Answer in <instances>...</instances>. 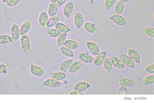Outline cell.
<instances>
[{"mask_svg": "<svg viewBox=\"0 0 154 103\" xmlns=\"http://www.w3.org/2000/svg\"><path fill=\"white\" fill-rule=\"evenodd\" d=\"M55 26L56 28L62 33H66L71 31L66 25L60 22H58Z\"/></svg>", "mask_w": 154, "mask_h": 103, "instance_id": "ffe728a7", "label": "cell"}, {"mask_svg": "<svg viewBox=\"0 0 154 103\" xmlns=\"http://www.w3.org/2000/svg\"><path fill=\"white\" fill-rule=\"evenodd\" d=\"M84 27L85 30L89 33L95 34L97 32V29L95 25L90 23H85Z\"/></svg>", "mask_w": 154, "mask_h": 103, "instance_id": "d4e9b609", "label": "cell"}, {"mask_svg": "<svg viewBox=\"0 0 154 103\" xmlns=\"http://www.w3.org/2000/svg\"><path fill=\"white\" fill-rule=\"evenodd\" d=\"M146 71L149 73H154V64H151L147 66L145 68Z\"/></svg>", "mask_w": 154, "mask_h": 103, "instance_id": "d590c367", "label": "cell"}, {"mask_svg": "<svg viewBox=\"0 0 154 103\" xmlns=\"http://www.w3.org/2000/svg\"><path fill=\"white\" fill-rule=\"evenodd\" d=\"M67 35L66 33H62L58 37L57 44L58 47H62L66 40Z\"/></svg>", "mask_w": 154, "mask_h": 103, "instance_id": "83f0119b", "label": "cell"}, {"mask_svg": "<svg viewBox=\"0 0 154 103\" xmlns=\"http://www.w3.org/2000/svg\"><path fill=\"white\" fill-rule=\"evenodd\" d=\"M8 66L5 64H0V74L5 72L8 69Z\"/></svg>", "mask_w": 154, "mask_h": 103, "instance_id": "8d00e7d4", "label": "cell"}, {"mask_svg": "<svg viewBox=\"0 0 154 103\" xmlns=\"http://www.w3.org/2000/svg\"><path fill=\"white\" fill-rule=\"evenodd\" d=\"M11 42L12 39L10 36L6 35L0 36V44H4Z\"/></svg>", "mask_w": 154, "mask_h": 103, "instance_id": "4dcf8cb0", "label": "cell"}, {"mask_svg": "<svg viewBox=\"0 0 154 103\" xmlns=\"http://www.w3.org/2000/svg\"><path fill=\"white\" fill-rule=\"evenodd\" d=\"M63 45L72 50L76 49L79 47L78 44L76 42L71 40H66Z\"/></svg>", "mask_w": 154, "mask_h": 103, "instance_id": "603a6c76", "label": "cell"}, {"mask_svg": "<svg viewBox=\"0 0 154 103\" xmlns=\"http://www.w3.org/2000/svg\"><path fill=\"white\" fill-rule=\"evenodd\" d=\"M124 9V4L121 1L118 2L116 4L115 9V14L119 15L121 14Z\"/></svg>", "mask_w": 154, "mask_h": 103, "instance_id": "f1b7e54d", "label": "cell"}, {"mask_svg": "<svg viewBox=\"0 0 154 103\" xmlns=\"http://www.w3.org/2000/svg\"><path fill=\"white\" fill-rule=\"evenodd\" d=\"M45 85L51 88H57L60 87L61 85V83L59 81L53 79H48L44 82Z\"/></svg>", "mask_w": 154, "mask_h": 103, "instance_id": "52a82bcc", "label": "cell"}, {"mask_svg": "<svg viewBox=\"0 0 154 103\" xmlns=\"http://www.w3.org/2000/svg\"><path fill=\"white\" fill-rule=\"evenodd\" d=\"M116 0H106L105 5V7L108 11H109L115 4Z\"/></svg>", "mask_w": 154, "mask_h": 103, "instance_id": "d6a6232c", "label": "cell"}, {"mask_svg": "<svg viewBox=\"0 0 154 103\" xmlns=\"http://www.w3.org/2000/svg\"><path fill=\"white\" fill-rule=\"evenodd\" d=\"M120 1L122 2H129L130 0H119Z\"/></svg>", "mask_w": 154, "mask_h": 103, "instance_id": "60d3db41", "label": "cell"}, {"mask_svg": "<svg viewBox=\"0 0 154 103\" xmlns=\"http://www.w3.org/2000/svg\"><path fill=\"white\" fill-rule=\"evenodd\" d=\"M87 93L86 92H79L75 91H73L71 92L69 95H85Z\"/></svg>", "mask_w": 154, "mask_h": 103, "instance_id": "74e56055", "label": "cell"}, {"mask_svg": "<svg viewBox=\"0 0 154 103\" xmlns=\"http://www.w3.org/2000/svg\"><path fill=\"white\" fill-rule=\"evenodd\" d=\"M60 50L62 54L66 56L71 57L74 56L73 53L71 49L66 46L61 47Z\"/></svg>", "mask_w": 154, "mask_h": 103, "instance_id": "4316f807", "label": "cell"}, {"mask_svg": "<svg viewBox=\"0 0 154 103\" xmlns=\"http://www.w3.org/2000/svg\"><path fill=\"white\" fill-rule=\"evenodd\" d=\"M120 59L125 65L132 69L135 68V62L129 56L125 54H122L120 55Z\"/></svg>", "mask_w": 154, "mask_h": 103, "instance_id": "7a4b0ae2", "label": "cell"}, {"mask_svg": "<svg viewBox=\"0 0 154 103\" xmlns=\"http://www.w3.org/2000/svg\"><path fill=\"white\" fill-rule=\"evenodd\" d=\"M119 91H122L125 92L127 94V89L126 86H122L119 89Z\"/></svg>", "mask_w": 154, "mask_h": 103, "instance_id": "ab89813d", "label": "cell"}, {"mask_svg": "<svg viewBox=\"0 0 154 103\" xmlns=\"http://www.w3.org/2000/svg\"><path fill=\"white\" fill-rule=\"evenodd\" d=\"M87 46L88 49L93 55L97 56L100 53L99 48L94 43L88 42L87 43Z\"/></svg>", "mask_w": 154, "mask_h": 103, "instance_id": "8992f818", "label": "cell"}, {"mask_svg": "<svg viewBox=\"0 0 154 103\" xmlns=\"http://www.w3.org/2000/svg\"><path fill=\"white\" fill-rule=\"evenodd\" d=\"M112 21L116 24L122 26H126L127 25V21L122 16L115 14L111 17Z\"/></svg>", "mask_w": 154, "mask_h": 103, "instance_id": "3957f363", "label": "cell"}, {"mask_svg": "<svg viewBox=\"0 0 154 103\" xmlns=\"http://www.w3.org/2000/svg\"><path fill=\"white\" fill-rule=\"evenodd\" d=\"M20 1V0H8L6 4L8 6H14L17 5Z\"/></svg>", "mask_w": 154, "mask_h": 103, "instance_id": "e575fe53", "label": "cell"}, {"mask_svg": "<svg viewBox=\"0 0 154 103\" xmlns=\"http://www.w3.org/2000/svg\"><path fill=\"white\" fill-rule=\"evenodd\" d=\"M47 31L48 34L53 37H57L61 34V33L56 29H51L48 28Z\"/></svg>", "mask_w": 154, "mask_h": 103, "instance_id": "f546056e", "label": "cell"}, {"mask_svg": "<svg viewBox=\"0 0 154 103\" xmlns=\"http://www.w3.org/2000/svg\"><path fill=\"white\" fill-rule=\"evenodd\" d=\"M118 83L120 85L128 87L132 86L134 85V82L132 80L127 78L121 79L119 81Z\"/></svg>", "mask_w": 154, "mask_h": 103, "instance_id": "7402d4cb", "label": "cell"}, {"mask_svg": "<svg viewBox=\"0 0 154 103\" xmlns=\"http://www.w3.org/2000/svg\"><path fill=\"white\" fill-rule=\"evenodd\" d=\"M83 22V18L82 14L79 13H76L74 17L75 24L76 27L78 28L81 27Z\"/></svg>", "mask_w": 154, "mask_h": 103, "instance_id": "44dd1931", "label": "cell"}, {"mask_svg": "<svg viewBox=\"0 0 154 103\" xmlns=\"http://www.w3.org/2000/svg\"><path fill=\"white\" fill-rule=\"evenodd\" d=\"M89 87V85L85 82H79L76 84L74 86V89L75 91L82 92L85 91Z\"/></svg>", "mask_w": 154, "mask_h": 103, "instance_id": "30bf717a", "label": "cell"}, {"mask_svg": "<svg viewBox=\"0 0 154 103\" xmlns=\"http://www.w3.org/2000/svg\"><path fill=\"white\" fill-rule=\"evenodd\" d=\"M31 24L30 21L28 20L26 21L21 26L20 30V34L23 35L26 34L30 28Z\"/></svg>", "mask_w": 154, "mask_h": 103, "instance_id": "e0dca14e", "label": "cell"}, {"mask_svg": "<svg viewBox=\"0 0 154 103\" xmlns=\"http://www.w3.org/2000/svg\"><path fill=\"white\" fill-rule=\"evenodd\" d=\"M21 45L23 50L29 53L30 51V44L28 36L26 34L22 35L21 39Z\"/></svg>", "mask_w": 154, "mask_h": 103, "instance_id": "6da1fadb", "label": "cell"}, {"mask_svg": "<svg viewBox=\"0 0 154 103\" xmlns=\"http://www.w3.org/2000/svg\"><path fill=\"white\" fill-rule=\"evenodd\" d=\"M67 0H57V2L58 6L60 7L64 4Z\"/></svg>", "mask_w": 154, "mask_h": 103, "instance_id": "f35d334b", "label": "cell"}, {"mask_svg": "<svg viewBox=\"0 0 154 103\" xmlns=\"http://www.w3.org/2000/svg\"><path fill=\"white\" fill-rule=\"evenodd\" d=\"M48 20L47 14L45 11L42 12L39 15V22L40 25L42 27L46 28Z\"/></svg>", "mask_w": 154, "mask_h": 103, "instance_id": "ac0fdd59", "label": "cell"}, {"mask_svg": "<svg viewBox=\"0 0 154 103\" xmlns=\"http://www.w3.org/2000/svg\"><path fill=\"white\" fill-rule=\"evenodd\" d=\"M11 34L12 42L16 41L19 37V30L17 24H14L12 26L11 29Z\"/></svg>", "mask_w": 154, "mask_h": 103, "instance_id": "8fae6325", "label": "cell"}, {"mask_svg": "<svg viewBox=\"0 0 154 103\" xmlns=\"http://www.w3.org/2000/svg\"><path fill=\"white\" fill-rule=\"evenodd\" d=\"M103 65L105 70L108 72H111L112 69V65L109 56L106 57L103 63Z\"/></svg>", "mask_w": 154, "mask_h": 103, "instance_id": "cb8c5ba5", "label": "cell"}, {"mask_svg": "<svg viewBox=\"0 0 154 103\" xmlns=\"http://www.w3.org/2000/svg\"><path fill=\"white\" fill-rule=\"evenodd\" d=\"M83 63L80 61H77L73 62L69 69V72L74 73L78 71L82 66Z\"/></svg>", "mask_w": 154, "mask_h": 103, "instance_id": "d6986e66", "label": "cell"}, {"mask_svg": "<svg viewBox=\"0 0 154 103\" xmlns=\"http://www.w3.org/2000/svg\"><path fill=\"white\" fill-rule=\"evenodd\" d=\"M111 63L114 66L120 69L125 68V65L121 60L114 55H112L110 59Z\"/></svg>", "mask_w": 154, "mask_h": 103, "instance_id": "ba28073f", "label": "cell"}, {"mask_svg": "<svg viewBox=\"0 0 154 103\" xmlns=\"http://www.w3.org/2000/svg\"><path fill=\"white\" fill-rule=\"evenodd\" d=\"M49 75L52 79L58 81L63 80L67 76L65 72H50Z\"/></svg>", "mask_w": 154, "mask_h": 103, "instance_id": "4fadbf2b", "label": "cell"}, {"mask_svg": "<svg viewBox=\"0 0 154 103\" xmlns=\"http://www.w3.org/2000/svg\"><path fill=\"white\" fill-rule=\"evenodd\" d=\"M30 70L32 73L36 76H42L45 73V71L43 69L32 63L30 65Z\"/></svg>", "mask_w": 154, "mask_h": 103, "instance_id": "9c48e42d", "label": "cell"}, {"mask_svg": "<svg viewBox=\"0 0 154 103\" xmlns=\"http://www.w3.org/2000/svg\"><path fill=\"white\" fill-rule=\"evenodd\" d=\"M73 60L69 59L64 61L60 65V72H65L70 68L73 63Z\"/></svg>", "mask_w": 154, "mask_h": 103, "instance_id": "9a60e30c", "label": "cell"}, {"mask_svg": "<svg viewBox=\"0 0 154 103\" xmlns=\"http://www.w3.org/2000/svg\"><path fill=\"white\" fill-rule=\"evenodd\" d=\"M129 56L136 63H139L140 61V57L139 53L133 48L130 49L128 51Z\"/></svg>", "mask_w": 154, "mask_h": 103, "instance_id": "5b68a950", "label": "cell"}, {"mask_svg": "<svg viewBox=\"0 0 154 103\" xmlns=\"http://www.w3.org/2000/svg\"><path fill=\"white\" fill-rule=\"evenodd\" d=\"M145 32L148 35L151 37H154V28L151 27H148L145 28Z\"/></svg>", "mask_w": 154, "mask_h": 103, "instance_id": "836d02e7", "label": "cell"}, {"mask_svg": "<svg viewBox=\"0 0 154 103\" xmlns=\"http://www.w3.org/2000/svg\"><path fill=\"white\" fill-rule=\"evenodd\" d=\"M59 20V16L57 15L52 17L48 20L47 26L48 27H53L58 22Z\"/></svg>", "mask_w": 154, "mask_h": 103, "instance_id": "484cf974", "label": "cell"}, {"mask_svg": "<svg viewBox=\"0 0 154 103\" xmlns=\"http://www.w3.org/2000/svg\"><path fill=\"white\" fill-rule=\"evenodd\" d=\"M154 83V75H152L148 76L145 78L144 80L145 85H148Z\"/></svg>", "mask_w": 154, "mask_h": 103, "instance_id": "1f68e13d", "label": "cell"}, {"mask_svg": "<svg viewBox=\"0 0 154 103\" xmlns=\"http://www.w3.org/2000/svg\"><path fill=\"white\" fill-rule=\"evenodd\" d=\"M58 7V5L57 2H52L50 4L48 9V13L50 17H52L56 15Z\"/></svg>", "mask_w": 154, "mask_h": 103, "instance_id": "5bb4252c", "label": "cell"}, {"mask_svg": "<svg viewBox=\"0 0 154 103\" xmlns=\"http://www.w3.org/2000/svg\"><path fill=\"white\" fill-rule=\"evenodd\" d=\"M52 2H57V0H50Z\"/></svg>", "mask_w": 154, "mask_h": 103, "instance_id": "b9f144b4", "label": "cell"}, {"mask_svg": "<svg viewBox=\"0 0 154 103\" xmlns=\"http://www.w3.org/2000/svg\"><path fill=\"white\" fill-rule=\"evenodd\" d=\"M106 57V53L105 52H102L97 55L94 60V64L97 66L101 65Z\"/></svg>", "mask_w": 154, "mask_h": 103, "instance_id": "277c9868", "label": "cell"}, {"mask_svg": "<svg viewBox=\"0 0 154 103\" xmlns=\"http://www.w3.org/2000/svg\"><path fill=\"white\" fill-rule=\"evenodd\" d=\"M73 8V4L72 2H69L66 4L63 11L64 15L66 18H69L72 11Z\"/></svg>", "mask_w": 154, "mask_h": 103, "instance_id": "2e32d148", "label": "cell"}, {"mask_svg": "<svg viewBox=\"0 0 154 103\" xmlns=\"http://www.w3.org/2000/svg\"><path fill=\"white\" fill-rule=\"evenodd\" d=\"M2 1L5 3L7 2L8 0H2Z\"/></svg>", "mask_w": 154, "mask_h": 103, "instance_id": "7bdbcfd3", "label": "cell"}, {"mask_svg": "<svg viewBox=\"0 0 154 103\" xmlns=\"http://www.w3.org/2000/svg\"><path fill=\"white\" fill-rule=\"evenodd\" d=\"M79 57L82 61L87 63H92L95 59L94 58L84 53H80L79 55Z\"/></svg>", "mask_w": 154, "mask_h": 103, "instance_id": "7c38bea8", "label": "cell"}]
</instances>
